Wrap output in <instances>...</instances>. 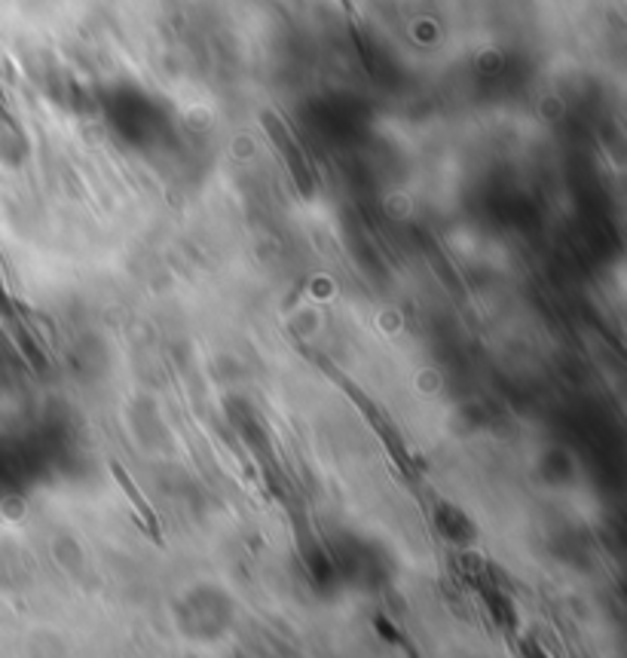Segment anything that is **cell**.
Masks as SVG:
<instances>
[{
    "label": "cell",
    "instance_id": "obj_1",
    "mask_svg": "<svg viewBox=\"0 0 627 658\" xmlns=\"http://www.w3.org/2000/svg\"><path fill=\"white\" fill-rule=\"evenodd\" d=\"M322 368H324V374H328L331 380H337L340 389H343V392H346V395H349V399H353V402L358 404V411H361V414L368 417L370 426L377 429V435H380V441L386 444L389 453H392V460L398 463V468H402L407 478H414V460H410V453H407V448H404V444H402V438H398V432H395V426L389 423L386 414H383V411H380L377 404L370 402L368 395H365V392H361V389H358V386H355L353 380H349V377H343V374H340L337 368H331L328 362H322Z\"/></svg>",
    "mask_w": 627,
    "mask_h": 658
},
{
    "label": "cell",
    "instance_id": "obj_2",
    "mask_svg": "<svg viewBox=\"0 0 627 658\" xmlns=\"http://www.w3.org/2000/svg\"><path fill=\"white\" fill-rule=\"evenodd\" d=\"M108 468H111V475H113V478H116V484L123 487V493L130 497L132 509H135V512H138V517H142V521H145V524H147V536H150V539H153L157 546H162L160 521H157V514H153V509L147 505L145 493H142V490L135 487V482H132V478H130V472L120 466L116 460H111V463H108Z\"/></svg>",
    "mask_w": 627,
    "mask_h": 658
},
{
    "label": "cell",
    "instance_id": "obj_3",
    "mask_svg": "<svg viewBox=\"0 0 627 658\" xmlns=\"http://www.w3.org/2000/svg\"><path fill=\"white\" fill-rule=\"evenodd\" d=\"M187 658H196V656H187Z\"/></svg>",
    "mask_w": 627,
    "mask_h": 658
}]
</instances>
